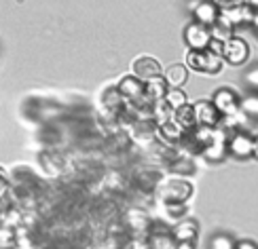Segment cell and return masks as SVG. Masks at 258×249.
Instances as JSON below:
<instances>
[{
  "label": "cell",
  "instance_id": "6da1fadb",
  "mask_svg": "<svg viewBox=\"0 0 258 249\" xmlns=\"http://www.w3.org/2000/svg\"><path fill=\"white\" fill-rule=\"evenodd\" d=\"M186 66H188V70H195L201 74H218L224 66V57L210 49L208 51H188Z\"/></svg>",
  "mask_w": 258,
  "mask_h": 249
},
{
  "label": "cell",
  "instance_id": "7a4b0ae2",
  "mask_svg": "<svg viewBox=\"0 0 258 249\" xmlns=\"http://www.w3.org/2000/svg\"><path fill=\"white\" fill-rule=\"evenodd\" d=\"M212 30L208 26H201L197 21H190L184 28V42L188 51H208L212 45Z\"/></svg>",
  "mask_w": 258,
  "mask_h": 249
},
{
  "label": "cell",
  "instance_id": "3957f363",
  "mask_svg": "<svg viewBox=\"0 0 258 249\" xmlns=\"http://www.w3.org/2000/svg\"><path fill=\"white\" fill-rule=\"evenodd\" d=\"M212 104L216 106V110L222 114V118L233 116V114H237L241 110V102H239L237 93H235L233 89H229V87H220L218 91H214Z\"/></svg>",
  "mask_w": 258,
  "mask_h": 249
},
{
  "label": "cell",
  "instance_id": "277c9868",
  "mask_svg": "<svg viewBox=\"0 0 258 249\" xmlns=\"http://www.w3.org/2000/svg\"><path fill=\"white\" fill-rule=\"evenodd\" d=\"M222 57L231 66H241V63L248 61L250 57V47L248 42L239 36H233L229 42H224V51H222Z\"/></svg>",
  "mask_w": 258,
  "mask_h": 249
},
{
  "label": "cell",
  "instance_id": "5b68a950",
  "mask_svg": "<svg viewBox=\"0 0 258 249\" xmlns=\"http://www.w3.org/2000/svg\"><path fill=\"white\" fill-rule=\"evenodd\" d=\"M132 74L136 78L140 80H153L157 76H163V68H161V63L155 59V57H148V55H142V57H138L134 59L132 63Z\"/></svg>",
  "mask_w": 258,
  "mask_h": 249
},
{
  "label": "cell",
  "instance_id": "8992f818",
  "mask_svg": "<svg viewBox=\"0 0 258 249\" xmlns=\"http://www.w3.org/2000/svg\"><path fill=\"white\" fill-rule=\"evenodd\" d=\"M220 13H222V9L214 0H199V5L190 11L192 21H197L201 26H208V28L216 26V21L220 19Z\"/></svg>",
  "mask_w": 258,
  "mask_h": 249
},
{
  "label": "cell",
  "instance_id": "52a82bcc",
  "mask_svg": "<svg viewBox=\"0 0 258 249\" xmlns=\"http://www.w3.org/2000/svg\"><path fill=\"white\" fill-rule=\"evenodd\" d=\"M229 154L235 158H250L254 154V137L245 131H235L229 135Z\"/></svg>",
  "mask_w": 258,
  "mask_h": 249
},
{
  "label": "cell",
  "instance_id": "ba28073f",
  "mask_svg": "<svg viewBox=\"0 0 258 249\" xmlns=\"http://www.w3.org/2000/svg\"><path fill=\"white\" fill-rule=\"evenodd\" d=\"M195 106V114H197V125L199 127H212L216 129L220 127L222 121V114L216 110V106L212 104V100H199Z\"/></svg>",
  "mask_w": 258,
  "mask_h": 249
},
{
  "label": "cell",
  "instance_id": "9c48e42d",
  "mask_svg": "<svg viewBox=\"0 0 258 249\" xmlns=\"http://www.w3.org/2000/svg\"><path fill=\"white\" fill-rule=\"evenodd\" d=\"M192 192V186L188 182H182V180H174L165 184V188L161 190V197H163V201L169 205V203H184Z\"/></svg>",
  "mask_w": 258,
  "mask_h": 249
},
{
  "label": "cell",
  "instance_id": "30bf717a",
  "mask_svg": "<svg viewBox=\"0 0 258 249\" xmlns=\"http://www.w3.org/2000/svg\"><path fill=\"white\" fill-rule=\"evenodd\" d=\"M102 104H104V108L108 110L112 116L116 114L119 116L125 108H127V100L121 95V91H119V87L116 85H112V87H108V89H104V93H102Z\"/></svg>",
  "mask_w": 258,
  "mask_h": 249
},
{
  "label": "cell",
  "instance_id": "8fae6325",
  "mask_svg": "<svg viewBox=\"0 0 258 249\" xmlns=\"http://www.w3.org/2000/svg\"><path fill=\"white\" fill-rule=\"evenodd\" d=\"M222 15L227 17L233 28H237V26H245V24H250L252 26V21H254V15H256V9L250 7L248 3H243L239 7H235V9H227V11H222Z\"/></svg>",
  "mask_w": 258,
  "mask_h": 249
},
{
  "label": "cell",
  "instance_id": "7c38bea8",
  "mask_svg": "<svg viewBox=\"0 0 258 249\" xmlns=\"http://www.w3.org/2000/svg\"><path fill=\"white\" fill-rule=\"evenodd\" d=\"M197 234H199V224L195 220H182L171 230V236H174L176 243H195Z\"/></svg>",
  "mask_w": 258,
  "mask_h": 249
},
{
  "label": "cell",
  "instance_id": "4fadbf2b",
  "mask_svg": "<svg viewBox=\"0 0 258 249\" xmlns=\"http://www.w3.org/2000/svg\"><path fill=\"white\" fill-rule=\"evenodd\" d=\"M163 76L169 85V89H180L188 80V66H184V63H171L163 72Z\"/></svg>",
  "mask_w": 258,
  "mask_h": 249
},
{
  "label": "cell",
  "instance_id": "5bb4252c",
  "mask_svg": "<svg viewBox=\"0 0 258 249\" xmlns=\"http://www.w3.org/2000/svg\"><path fill=\"white\" fill-rule=\"evenodd\" d=\"M174 121L184 129L186 133H190L192 129H197V114H195V106L192 104H186V106H182L180 110L174 112Z\"/></svg>",
  "mask_w": 258,
  "mask_h": 249
},
{
  "label": "cell",
  "instance_id": "9a60e30c",
  "mask_svg": "<svg viewBox=\"0 0 258 249\" xmlns=\"http://www.w3.org/2000/svg\"><path fill=\"white\" fill-rule=\"evenodd\" d=\"M167 91H169V85H167L165 76H157L146 82V97H148V102H153V104L165 100Z\"/></svg>",
  "mask_w": 258,
  "mask_h": 249
},
{
  "label": "cell",
  "instance_id": "2e32d148",
  "mask_svg": "<svg viewBox=\"0 0 258 249\" xmlns=\"http://www.w3.org/2000/svg\"><path fill=\"white\" fill-rule=\"evenodd\" d=\"M210 30H212V38H214V40H218V42H229V40L235 36V28H233V24H231V21L224 17L222 13H220V19L216 21V26H212Z\"/></svg>",
  "mask_w": 258,
  "mask_h": 249
},
{
  "label": "cell",
  "instance_id": "e0dca14e",
  "mask_svg": "<svg viewBox=\"0 0 258 249\" xmlns=\"http://www.w3.org/2000/svg\"><path fill=\"white\" fill-rule=\"evenodd\" d=\"M159 135H161V137H165L167 142L176 144V142H182V139H184L186 131H184V129H182L176 121H167L165 125H161V127H159Z\"/></svg>",
  "mask_w": 258,
  "mask_h": 249
},
{
  "label": "cell",
  "instance_id": "ac0fdd59",
  "mask_svg": "<svg viewBox=\"0 0 258 249\" xmlns=\"http://www.w3.org/2000/svg\"><path fill=\"white\" fill-rule=\"evenodd\" d=\"M165 104L176 112V110H180L182 106L188 104V102H186V93L182 91V89H169L167 95H165Z\"/></svg>",
  "mask_w": 258,
  "mask_h": 249
},
{
  "label": "cell",
  "instance_id": "d6986e66",
  "mask_svg": "<svg viewBox=\"0 0 258 249\" xmlns=\"http://www.w3.org/2000/svg\"><path fill=\"white\" fill-rule=\"evenodd\" d=\"M235 247H237V243H235L229 234H222V232L214 234L210 241V249H235Z\"/></svg>",
  "mask_w": 258,
  "mask_h": 249
},
{
  "label": "cell",
  "instance_id": "ffe728a7",
  "mask_svg": "<svg viewBox=\"0 0 258 249\" xmlns=\"http://www.w3.org/2000/svg\"><path fill=\"white\" fill-rule=\"evenodd\" d=\"M241 110L248 116H258V95H248L241 100Z\"/></svg>",
  "mask_w": 258,
  "mask_h": 249
},
{
  "label": "cell",
  "instance_id": "44dd1931",
  "mask_svg": "<svg viewBox=\"0 0 258 249\" xmlns=\"http://www.w3.org/2000/svg\"><path fill=\"white\" fill-rule=\"evenodd\" d=\"M245 82H248V87L252 91H258V66L248 70V74H245Z\"/></svg>",
  "mask_w": 258,
  "mask_h": 249
},
{
  "label": "cell",
  "instance_id": "7402d4cb",
  "mask_svg": "<svg viewBox=\"0 0 258 249\" xmlns=\"http://www.w3.org/2000/svg\"><path fill=\"white\" fill-rule=\"evenodd\" d=\"M222 11H227V9H235V7H239V5H243L245 0H214Z\"/></svg>",
  "mask_w": 258,
  "mask_h": 249
},
{
  "label": "cell",
  "instance_id": "603a6c76",
  "mask_svg": "<svg viewBox=\"0 0 258 249\" xmlns=\"http://www.w3.org/2000/svg\"><path fill=\"white\" fill-rule=\"evenodd\" d=\"M235 249H258V245L254 241H239Z\"/></svg>",
  "mask_w": 258,
  "mask_h": 249
},
{
  "label": "cell",
  "instance_id": "cb8c5ba5",
  "mask_svg": "<svg viewBox=\"0 0 258 249\" xmlns=\"http://www.w3.org/2000/svg\"><path fill=\"white\" fill-rule=\"evenodd\" d=\"M176 249H195V243H176Z\"/></svg>",
  "mask_w": 258,
  "mask_h": 249
},
{
  "label": "cell",
  "instance_id": "d4e9b609",
  "mask_svg": "<svg viewBox=\"0 0 258 249\" xmlns=\"http://www.w3.org/2000/svg\"><path fill=\"white\" fill-rule=\"evenodd\" d=\"M252 156H254V158L258 160V135L254 137V154H252Z\"/></svg>",
  "mask_w": 258,
  "mask_h": 249
},
{
  "label": "cell",
  "instance_id": "484cf974",
  "mask_svg": "<svg viewBox=\"0 0 258 249\" xmlns=\"http://www.w3.org/2000/svg\"><path fill=\"white\" fill-rule=\"evenodd\" d=\"M245 3H248L250 7H254V9L258 11V0H245Z\"/></svg>",
  "mask_w": 258,
  "mask_h": 249
},
{
  "label": "cell",
  "instance_id": "4316f807",
  "mask_svg": "<svg viewBox=\"0 0 258 249\" xmlns=\"http://www.w3.org/2000/svg\"><path fill=\"white\" fill-rule=\"evenodd\" d=\"M252 26L258 30V11H256V15H254V21H252Z\"/></svg>",
  "mask_w": 258,
  "mask_h": 249
}]
</instances>
